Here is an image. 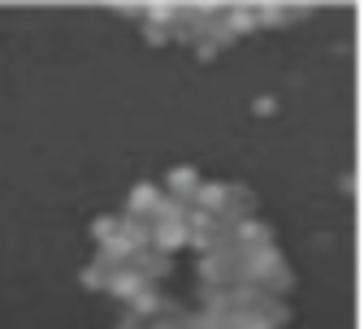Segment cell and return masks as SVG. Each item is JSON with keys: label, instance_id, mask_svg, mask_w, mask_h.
Masks as SVG:
<instances>
[{"label": "cell", "instance_id": "cell-8", "mask_svg": "<svg viewBox=\"0 0 364 329\" xmlns=\"http://www.w3.org/2000/svg\"><path fill=\"white\" fill-rule=\"evenodd\" d=\"M144 22L169 31V26L178 22V5H173V0H156V5H144Z\"/></svg>", "mask_w": 364, "mask_h": 329}, {"label": "cell", "instance_id": "cell-7", "mask_svg": "<svg viewBox=\"0 0 364 329\" xmlns=\"http://www.w3.org/2000/svg\"><path fill=\"white\" fill-rule=\"evenodd\" d=\"M221 22H225V31H230L235 39H239V35H247V31H256V14H252V5H235V9H225V14H221Z\"/></svg>", "mask_w": 364, "mask_h": 329}, {"label": "cell", "instance_id": "cell-13", "mask_svg": "<svg viewBox=\"0 0 364 329\" xmlns=\"http://www.w3.org/2000/svg\"><path fill=\"white\" fill-rule=\"evenodd\" d=\"M144 35H148V43H165V39H169V31H161V26H148V22H144Z\"/></svg>", "mask_w": 364, "mask_h": 329}, {"label": "cell", "instance_id": "cell-12", "mask_svg": "<svg viewBox=\"0 0 364 329\" xmlns=\"http://www.w3.org/2000/svg\"><path fill=\"white\" fill-rule=\"evenodd\" d=\"M217 53H221V48H217V43H208V39H200V43H196V57H200V61H213Z\"/></svg>", "mask_w": 364, "mask_h": 329}, {"label": "cell", "instance_id": "cell-10", "mask_svg": "<svg viewBox=\"0 0 364 329\" xmlns=\"http://www.w3.org/2000/svg\"><path fill=\"white\" fill-rule=\"evenodd\" d=\"M109 273H113V269H100V264H91V269H82V286H91V291H105V281H109Z\"/></svg>", "mask_w": 364, "mask_h": 329}, {"label": "cell", "instance_id": "cell-4", "mask_svg": "<svg viewBox=\"0 0 364 329\" xmlns=\"http://www.w3.org/2000/svg\"><path fill=\"white\" fill-rule=\"evenodd\" d=\"M196 186H200V173L187 169V165H178V169H169V191H165V195L191 204V200H196Z\"/></svg>", "mask_w": 364, "mask_h": 329}, {"label": "cell", "instance_id": "cell-11", "mask_svg": "<svg viewBox=\"0 0 364 329\" xmlns=\"http://www.w3.org/2000/svg\"><path fill=\"white\" fill-rule=\"evenodd\" d=\"M91 234H96V243H109L117 234V217H96V225H91Z\"/></svg>", "mask_w": 364, "mask_h": 329}, {"label": "cell", "instance_id": "cell-1", "mask_svg": "<svg viewBox=\"0 0 364 329\" xmlns=\"http://www.w3.org/2000/svg\"><path fill=\"white\" fill-rule=\"evenodd\" d=\"M187 239H191V234H187V221H182V217H169V221H156L152 225V247L156 252H178V247H187Z\"/></svg>", "mask_w": 364, "mask_h": 329}, {"label": "cell", "instance_id": "cell-3", "mask_svg": "<svg viewBox=\"0 0 364 329\" xmlns=\"http://www.w3.org/2000/svg\"><path fill=\"white\" fill-rule=\"evenodd\" d=\"M144 281H148V277H144L139 269L122 264V269H113V273H109V281H105V295H122V299H130L134 291L144 286Z\"/></svg>", "mask_w": 364, "mask_h": 329}, {"label": "cell", "instance_id": "cell-6", "mask_svg": "<svg viewBox=\"0 0 364 329\" xmlns=\"http://www.w3.org/2000/svg\"><path fill=\"white\" fill-rule=\"evenodd\" d=\"M156 200H161V186H152V182H139L130 191V204H126V212H134V217H148L152 208H156Z\"/></svg>", "mask_w": 364, "mask_h": 329}, {"label": "cell", "instance_id": "cell-9", "mask_svg": "<svg viewBox=\"0 0 364 329\" xmlns=\"http://www.w3.org/2000/svg\"><path fill=\"white\" fill-rule=\"evenodd\" d=\"M252 14H256V26H282V22H291L287 5H252Z\"/></svg>", "mask_w": 364, "mask_h": 329}, {"label": "cell", "instance_id": "cell-5", "mask_svg": "<svg viewBox=\"0 0 364 329\" xmlns=\"http://www.w3.org/2000/svg\"><path fill=\"white\" fill-rule=\"evenodd\" d=\"M225 191H230V182H200V186H196V200H191V204L217 217V212H221V204H225Z\"/></svg>", "mask_w": 364, "mask_h": 329}, {"label": "cell", "instance_id": "cell-2", "mask_svg": "<svg viewBox=\"0 0 364 329\" xmlns=\"http://www.w3.org/2000/svg\"><path fill=\"white\" fill-rule=\"evenodd\" d=\"M117 234H122L134 252H148L152 247V225H148V217H134V212L117 217Z\"/></svg>", "mask_w": 364, "mask_h": 329}]
</instances>
